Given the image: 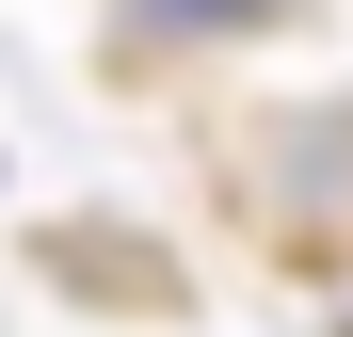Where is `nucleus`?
<instances>
[{
    "label": "nucleus",
    "instance_id": "20e7f679",
    "mask_svg": "<svg viewBox=\"0 0 353 337\" xmlns=\"http://www.w3.org/2000/svg\"><path fill=\"white\" fill-rule=\"evenodd\" d=\"M337 337H353V321H337Z\"/></svg>",
    "mask_w": 353,
    "mask_h": 337
},
{
    "label": "nucleus",
    "instance_id": "7ed1b4c3",
    "mask_svg": "<svg viewBox=\"0 0 353 337\" xmlns=\"http://www.w3.org/2000/svg\"><path fill=\"white\" fill-rule=\"evenodd\" d=\"M257 17H289V0H129V32H257Z\"/></svg>",
    "mask_w": 353,
    "mask_h": 337
},
{
    "label": "nucleus",
    "instance_id": "f03ea898",
    "mask_svg": "<svg viewBox=\"0 0 353 337\" xmlns=\"http://www.w3.org/2000/svg\"><path fill=\"white\" fill-rule=\"evenodd\" d=\"M48 273H65V289H129V305H176V257H145V241H48Z\"/></svg>",
    "mask_w": 353,
    "mask_h": 337
},
{
    "label": "nucleus",
    "instance_id": "f257e3e1",
    "mask_svg": "<svg viewBox=\"0 0 353 337\" xmlns=\"http://www.w3.org/2000/svg\"><path fill=\"white\" fill-rule=\"evenodd\" d=\"M273 257L305 273H353V96H321L305 129H273Z\"/></svg>",
    "mask_w": 353,
    "mask_h": 337
}]
</instances>
